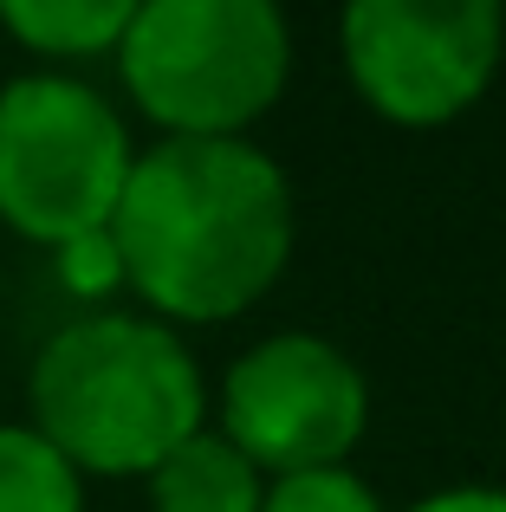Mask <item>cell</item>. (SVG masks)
Masks as SVG:
<instances>
[{
  "label": "cell",
  "mask_w": 506,
  "mask_h": 512,
  "mask_svg": "<svg viewBox=\"0 0 506 512\" xmlns=\"http://www.w3.org/2000/svg\"><path fill=\"white\" fill-rule=\"evenodd\" d=\"M260 512H390V506L357 467H305V474L266 480Z\"/></svg>",
  "instance_id": "cell-10"
},
{
  "label": "cell",
  "mask_w": 506,
  "mask_h": 512,
  "mask_svg": "<svg viewBox=\"0 0 506 512\" xmlns=\"http://www.w3.org/2000/svg\"><path fill=\"white\" fill-rule=\"evenodd\" d=\"M111 65L156 137H253L292 85V20L279 0H143Z\"/></svg>",
  "instance_id": "cell-3"
},
{
  "label": "cell",
  "mask_w": 506,
  "mask_h": 512,
  "mask_svg": "<svg viewBox=\"0 0 506 512\" xmlns=\"http://www.w3.org/2000/svg\"><path fill=\"white\" fill-rule=\"evenodd\" d=\"M143 493L150 512H260L266 474L208 422L143 474Z\"/></svg>",
  "instance_id": "cell-7"
},
{
  "label": "cell",
  "mask_w": 506,
  "mask_h": 512,
  "mask_svg": "<svg viewBox=\"0 0 506 512\" xmlns=\"http://www.w3.org/2000/svg\"><path fill=\"white\" fill-rule=\"evenodd\" d=\"M26 428L85 480H143L169 448L208 428V376L176 325L104 305L78 312L33 350Z\"/></svg>",
  "instance_id": "cell-2"
},
{
  "label": "cell",
  "mask_w": 506,
  "mask_h": 512,
  "mask_svg": "<svg viewBox=\"0 0 506 512\" xmlns=\"http://www.w3.org/2000/svg\"><path fill=\"white\" fill-rule=\"evenodd\" d=\"M143 0H0V33L20 52L72 72L85 59H111Z\"/></svg>",
  "instance_id": "cell-8"
},
{
  "label": "cell",
  "mask_w": 506,
  "mask_h": 512,
  "mask_svg": "<svg viewBox=\"0 0 506 512\" xmlns=\"http://www.w3.org/2000/svg\"><path fill=\"white\" fill-rule=\"evenodd\" d=\"M338 59L390 130H448L506 65V0H344Z\"/></svg>",
  "instance_id": "cell-5"
},
{
  "label": "cell",
  "mask_w": 506,
  "mask_h": 512,
  "mask_svg": "<svg viewBox=\"0 0 506 512\" xmlns=\"http://www.w3.org/2000/svg\"><path fill=\"white\" fill-rule=\"evenodd\" d=\"M0 512H85V474L26 422H0Z\"/></svg>",
  "instance_id": "cell-9"
},
{
  "label": "cell",
  "mask_w": 506,
  "mask_h": 512,
  "mask_svg": "<svg viewBox=\"0 0 506 512\" xmlns=\"http://www.w3.org/2000/svg\"><path fill=\"white\" fill-rule=\"evenodd\" d=\"M130 163V117L91 78L33 65L0 85V227L26 247L111 227Z\"/></svg>",
  "instance_id": "cell-4"
},
{
  "label": "cell",
  "mask_w": 506,
  "mask_h": 512,
  "mask_svg": "<svg viewBox=\"0 0 506 512\" xmlns=\"http://www.w3.org/2000/svg\"><path fill=\"white\" fill-rule=\"evenodd\" d=\"M52 273H59V286L72 292L85 312H104V305L124 292V260H117L111 227H98V234H78V240H65V247H52Z\"/></svg>",
  "instance_id": "cell-11"
},
{
  "label": "cell",
  "mask_w": 506,
  "mask_h": 512,
  "mask_svg": "<svg viewBox=\"0 0 506 512\" xmlns=\"http://www.w3.org/2000/svg\"><path fill=\"white\" fill-rule=\"evenodd\" d=\"M403 512H506V487L461 480V487H435V493H422V500H409Z\"/></svg>",
  "instance_id": "cell-12"
},
{
  "label": "cell",
  "mask_w": 506,
  "mask_h": 512,
  "mask_svg": "<svg viewBox=\"0 0 506 512\" xmlns=\"http://www.w3.org/2000/svg\"><path fill=\"white\" fill-rule=\"evenodd\" d=\"M208 422L266 480L305 467H351L370 428V376L338 338L266 331L208 389Z\"/></svg>",
  "instance_id": "cell-6"
},
{
  "label": "cell",
  "mask_w": 506,
  "mask_h": 512,
  "mask_svg": "<svg viewBox=\"0 0 506 512\" xmlns=\"http://www.w3.org/2000/svg\"><path fill=\"white\" fill-rule=\"evenodd\" d=\"M111 240L137 312L176 331L228 325L286 279L299 201L253 137H156L130 163Z\"/></svg>",
  "instance_id": "cell-1"
}]
</instances>
